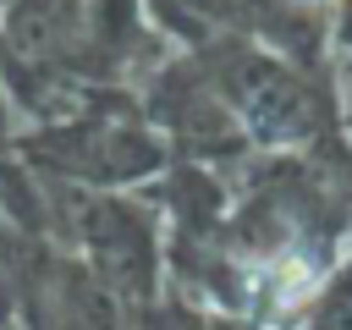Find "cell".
I'll list each match as a JSON object with an SVG mask.
<instances>
[{"instance_id":"obj_1","label":"cell","mask_w":352,"mask_h":330,"mask_svg":"<svg viewBox=\"0 0 352 330\" xmlns=\"http://www.w3.org/2000/svg\"><path fill=\"white\" fill-rule=\"evenodd\" d=\"M324 280V264L314 258V253H286L280 264H275V308H297L302 297H314V286Z\"/></svg>"},{"instance_id":"obj_2","label":"cell","mask_w":352,"mask_h":330,"mask_svg":"<svg viewBox=\"0 0 352 330\" xmlns=\"http://www.w3.org/2000/svg\"><path fill=\"white\" fill-rule=\"evenodd\" d=\"M308 6H324V0H308Z\"/></svg>"}]
</instances>
